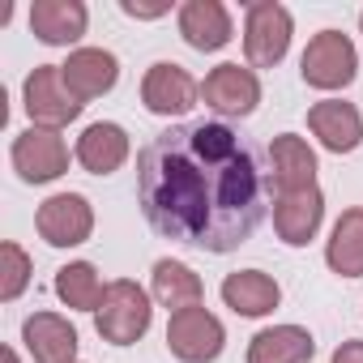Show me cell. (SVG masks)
I'll return each instance as SVG.
<instances>
[{
	"label": "cell",
	"instance_id": "cell-14",
	"mask_svg": "<svg viewBox=\"0 0 363 363\" xmlns=\"http://www.w3.org/2000/svg\"><path fill=\"white\" fill-rule=\"evenodd\" d=\"M22 342L35 363H77V329L60 312H35L22 320Z\"/></svg>",
	"mask_w": 363,
	"mask_h": 363
},
{
	"label": "cell",
	"instance_id": "cell-28",
	"mask_svg": "<svg viewBox=\"0 0 363 363\" xmlns=\"http://www.w3.org/2000/svg\"><path fill=\"white\" fill-rule=\"evenodd\" d=\"M359 35H363V13H359Z\"/></svg>",
	"mask_w": 363,
	"mask_h": 363
},
{
	"label": "cell",
	"instance_id": "cell-22",
	"mask_svg": "<svg viewBox=\"0 0 363 363\" xmlns=\"http://www.w3.org/2000/svg\"><path fill=\"white\" fill-rule=\"evenodd\" d=\"M325 265L337 278H363V206L342 210L325 240Z\"/></svg>",
	"mask_w": 363,
	"mask_h": 363
},
{
	"label": "cell",
	"instance_id": "cell-20",
	"mask_svg": "<svg viewBox=\"0 0 363 363\" xmlns=\"http://www.w3.org/2000/svg\"><path fill=\"white\" fill-rule=\"evenodd\" d=\"M150 295L167 308V312H184V308H201V278L175 257H162L154 261V274H150Z\"/></svg>",
	"mask_w": 363,
	"mask_h": 363
},
{
	"label": "cell",
	"instance_id": "cell-19",
	"mask_svg": "<svg viewBox=\"0 0 363 363\" xmlns=\"http://www.w3.org/2000/svg\"><path fill=\"white\" fill-rule=\"evenodd\" d=\"M223 303L235 316H269L282 303V286L265 269H235L223 278Z\"/></svg>",
	"mask_w": 363,
	"mask_h": 363
},
{
	"label": "cell",
	"instance_id": "cell-10",
	"mask_svg": "<svg viewBox=\"0 0 363 363\" xmlns=\"http://www.w3.org/2000/svg\"><path fill=\"white\" fill-rule=\"evenodd\" d=\"M201 99L218 116H252L261 103V77H257V69L227 60V65L210 69V77L201 82Z\"/></svg>",
	"mask_w": 363,
	"mask_h": 363
},
{
	"label": "cell",
	"instance_id": "cell-9",
	"mask_svg": "<svg viewBox=\"0 0 363 363\" xmlns=\"http://www.w3.org/2000/svg\"><path fill=\"white\" fill-rule=\"evenodd\" d=\"M35 227L52 248H82L94 235V206L82 193H52L39 206Z\"/></svg>",
	"mask_w": 363,
	"mask_h": 363
},
{
	"label": "cell",
	"instance_id": "cell-24",
	"mask_svg": "<svg viewBox=\"0 0 363 363\" xmlns=\"http://www.w3.org/2000/svg\"><path fill=\"white\" fill-rule=\"evenodd\" d=\"M30 274H35V265H30V257H26V248L18 240L0 244V299L13 303L30 286Z\"/></svg>",
	"mask_w": 363,
	"mask_h": 363
},
{
	"label": "cell",
	"instance_id": "cell-26",
	"mask_svg": "<svg viewBox=\"0 0 363 363\" xmlns=\"http://www.w3.org/2000/svg\"><path fill=\"white\" fill-rule=\"evenodd\" d=\"M329 363H363V342H359V337L342 342V346L333 350V359H329Z\"/></svg>",
	"mask_w": 363,
	"mask_h": 363
},
{
	"label": "cell",
	"instance_id": "cell-3",
	"mask_svg": "<svg viewBox=\"0 0 363 363\" xmlns=\"http://www.w3.org/2000/svg\"><path fill=\"white\" fill-rule=\"evenodd\" d=\"M291 35H295V18L278 0H257L244 13V56L248 69H274L286 60L291 52Z\"/></svg>",
	"mask_w": 363,
	"mask_h": 363
},
{
	"label": "cell",
	"instance_id": "cell-7",
	"mask_svg": "<svg viewBox=\"0 0 363 363\" xmlns=\"http://www.w3.org/2000/svg\"><path fill=\"white\" fill-rule=\"evenodd\" d=\"M167 346L179 363H214L227 346V329L214 312L184 308V312H171L167 320Z\"/></svg>",
	"mask_w": 363,
	"mask_h": 363
},
{
	"label": "cell",
	"instance_id": "cell-23",
	"mask_svg": "<svg viewBox=\"0 0 363 363\" xmlns=\"http://www.w3.org/2000/svg\"><path fill=\"white\" fill-rule=\"evenodd\" d=\"M103 278L90 261H69L56 269V299L69 308V312H99L103 303Z\"/></svg>",
	"mask_w": 363,
	"mask_h": 363
},
{
	"label": "cell",
	"instance_id": "cell-2",
	"mask_svg": "<svg viewBox=\"0 0 363 363\" xmlns=\"http://www.w3.org/2000/svg\"><path fill=\"white\" fill-rule=\"evenodd\" d=\"M150 320H154V303H150V295H145L133 278L107 282L103 303H99V312H94V329H99L103 342H111V346H133L137 337L150 333Z\"/></svg>",
	"mask_w": 363,
	"mask_h": 363
},
{
	"label": "cell",
	"instance_id": "cell-6",
	"mask_svg": "<svg viewBox=\"0 0 363 363\" xmlns=\"http://www.w3.org/2000/svg\"><path fill=\"white\" fill-rule=\"evenodd\" d=\"M9 158H13V171H18L22 184H52V179H60L69 171L65 137L56 128H39V124H30L26 133L13 137Z\"/></svg>",
	"mask_w": 363,
	"mask_h": 363
},
{
	"label": "cell",
	"instance_id": "cell-25",
	"mask_svg": "<svg viewBox=\"0 0 363 363\" xmlns=\"http://www.w3.org/2000/svg\"><path fill=\"white\" fill-rule=\"evenodd\" d=\"M120 13L124 18H137V22H154V18H167L171 5L167 0H158V5H137V0H120Z\"/></svg>",
	"mask_w": 363,
	"mask_h": 363
},
{
	"label": "cell",
	"instance_id": "cell-13",
	"mask_svg": "<svg viewBox=\"0 0 363 363\" xmlns=\"http://www.w3.org/2000/svg\"><path fill=\"white\" fill-rule=\"evenodd\" d=\"M325 223V197L320 189H303V193H278L274 201V231L286 248H303L316 240Z\"/></svg>",
	"mask_w": 363,
	"mask_h": 363
},
{
	"label": "cell",
	"instance_id": "cell-21",
	"mask_svg": "<svg viewBox=\"0 0 363 363\" xmlns=\"http://www.w3.org/2000/svg\"><path fill=\"white\" fill-rule=\"evenodd\" d=\"M316 354V337L303 325H269L248 342V363H308Z\"/></svg>",
	"mask_w": 363,
	"mask_h": 363
},
{
	"label": "cell",
	"instance_id": "cell-5",
	"mask_svg": "<svg viewBox=\"0 0 363 363\" xmlns=\"http://www.w3.org/2000/svg\"><path fill=\"white\" fill-rule=\"evenodd\" d=\"M22 99H26V116H30V124H39V128H56V133H60L65 124H73V120L82 116V107H86V103H77V94L65 86L60 65H39V69L26 77Z\"/></svg>",
	"mask_w": 363,
	"mask_h": 363
},
{
	"label": "cell",
	"instance_id": "cell-8",
	"mask_svg": "<svg viewBox=\"0 0 363 363\" xmlns=\"http://www.w3.org/2000/svg\"><path fill=\"white\" fill-rule=\"evenodd\" d=\"M201 99V82L175 60H158L141 77V103L150 116H189Z\"/></svg>",
	"mask_w": 363,
	"mask_h": 363
},
{
	"label": "cell",
	"instance_id": "cell-27",
	"mask_svg": "<svg viewBox=\"0 0 363 363\" xmlns=\"http://www.w3.org/2000/svg\"><path fill=\"white\" fill-rule=\"evenodd\" d=\"M0 363H22V359H18V350H13V346H0Z\"/></svg>",
	"mask_w": 363,
	"mask_h": 363
},
{
	"label": "cell",
	"instance_id": "cell-16",
	"mask_svg": "<svg viewBox=\"0 0 363 363\" xmlns=\"http://www.w3.org/2000/svg\"><path fill=\"white\" fill-rule=\"evenodd\" d=\"M86 26H90V9L82 5V0H35L30 5V30L48 48L82 43Z\"/></svg>",
	"mask_w": 363,
	"mask_h": 363
},
{
	"label": "cell",
	"instance_id": "cell-4",
	"mask_svg": "<svg viewBox=\"0 0 363 363\" xmlns=\"http://www.w3.org/2000/svg\"><path fill=\"white\" fill-rule=\"evenodd\" d=\"M299 77L312 90H346L359 77V52H354L350 35H342V30L312 35V43L299 56Z\"/></svg>",
	"mask_w": 363,
	"mask_h": 363
},
{
	"label": "cell",
	"instance_id": "cell-15",
	"mask_svg": "<svg viewBox=\"0 0 363 363\" xmlns=\"http://www.w3.org/2000/svg\"><path fill=\"white\" fill-rule=\"evenodd\" d=\"M60 73H65V86L77 94V103H90V99H103L120 82V60L107 48H77L69 52Z\"/></svg>",
	"mask_w": 363,
	"mask_h": 363
},
{
	"label": "cell",
	"instance_id": "cell-18",
	"mask_svg": "<svg viewBox=\"0 0 363 363\" xmlns=\"http://www.w3.org/2000/svg\"><path fill=\"white\" fill-rule=\"evenodd\" d=\"M269 167H274V184L278 193H303L316 189V154L303 137L278 133L269 145Z\"/></svg>",
	"mask_w": 363,
	"mask_h": 363
},
{
	"label": "cell",
	"instance_id": "cell-1",
	"mask_svg": "<svg viewBox=\"0 0 363 363\" xmlns=\"http://www.w3.org/2000/svg\"><path fill=\"white\" fill-rule=\"evenodd\" d=\"M274 189L265 150L223 120L171 124L137 154L145 223L184 248H244L274 210Z\"/></svg>",
	"mask_w": 363,
	"mask_h": 363
},
{
	"label": "cell",
	"instance_id": "cell-17",
	"mask_svg": "<svg viewBox=\"0 0 363 363\" xmlns=\"http://www.w3.org/2000/svg\"><path fill=\"white\" fill-rule=\"evenodd\" d=\"M128 133L120 128V124H111V120H94V124H86V133L77 137V150H73V158L90 171V175H111V171H120L124 162H128Z\"/></svg>",
	"mask_w": 363,
	"mask_h": 363
},
{
	"label": "cell",
	"instance_id": "cell-11",
	"mask_svg": "<svg viewBox=\"0 0 363 363\" xmlns=\"http://www.w3.org/2000/svg\"><path fill=\"white\" fill-rule=\"evenodd\" d=\"M175 26H179V39L193 52H223L235 35L223 0H189V5H179Z\"/></svg>",
	"mask_w": 363,
	"mask_h": 363
},
{
	"label": "cell",
	"instance_id": "cell-12",
	"mask_svg": "<svg viewBox=\"0 0 363 363\" xmlns=\"http://www.w3.org/2000/svg\"><path fill=\"white\" fill-rule=\"evenodd\" d=\"M308 128L329 154H350L363 145V116L354 103L342 99H320L308 107Z\"/></svg>",
	"mask_w": 363,
	"mask_h": 363
}]
</instances>
